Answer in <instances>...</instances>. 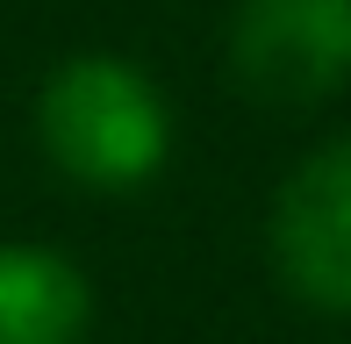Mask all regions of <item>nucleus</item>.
Listing matches in <instances>:
<instances>
[{
  "mask_svg": "<svg viewBox=\"0 0 351 344\" xmlns=\"http://www.w3.org/2000/svg\"><path fill=\"white\" fill-rule=\"evenodd\" d=\"M36 144L86 194H136L172 158V108L143 65L79 51L36 86Z\"/></svg>",
  "mask_w": 351,
  "mask_h": 344,
  "instance_id": "nucleus-1",
  "label": "nucleus"
},
{
  "mask_svg": "<svg viewBox=\"0 0 351 344\" xmlns=\"http://www.w3.org/2000/svg\"><path fill=\"white\" fill-rule=\"evenodd\" d=\"M265 251L301 308L351 316V136H330L280 180Z\"/></svg>",
  "mask_w": 351,
  "mask_h": 344,
  "instance_id": "nucleus-2",
  "label": "nucleus"
},
{
  "mask_svg": "<svg viewBox=\"0 0 351 344\" xmlns=\"http://www.w3.org/2000/svg\"><path fill=\"white\" fill-rule=\"evenodd\" d=\"M230 79L265 108L330 101L351 79V0H244L230 22Z\"/></svg>",
  "mask_w": 351,
  "mask_h": 344,
  "instance_id": "nucleus-3",
  "label": "nucleus"
},
{
  "mask_svg": "<svg viewBox=\"0 0 351 344\" xmlns=\"http://www.w3.org/2000/svg\"><path fill=\"white\" fill-rule=\"evenodd\" d=\"M93 287L51 244H0V344H86Z\"/></svg>",
  "mask_w": 351,
  "mask_h": 344,
  "instance_id": "nucleus-4",
  "label": "nucleus"
}]
</instances>
